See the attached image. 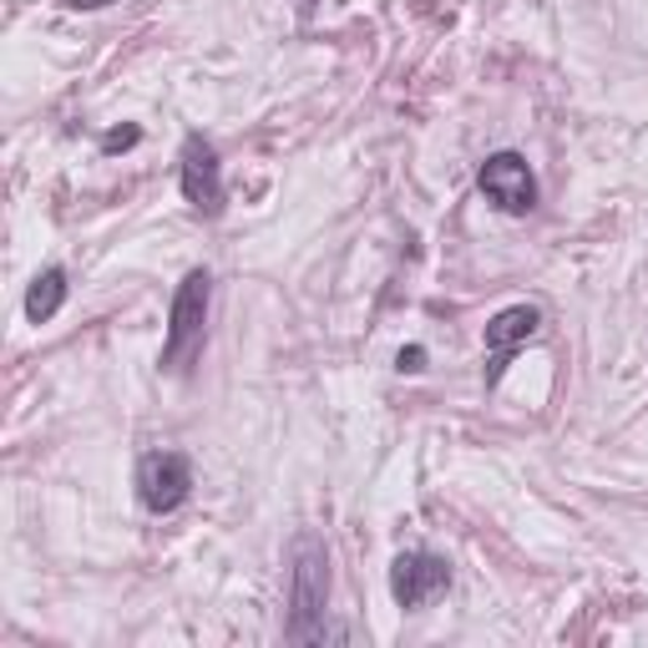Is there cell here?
<instances>
[{
  "label": "cell",
  "instance_id": "6da1fadb",
  "mask_svg": "<svg viewBox=\"0 0 648 648\" xmlns=\"http://www.w3.org/2000/svg\"><path fill=\"white\" fill-rule=\"evenodd\" d=\"M324 603H330V553L320 537L294 542V567H289V644H324V638H345V628L324 624Z\"/></svg>",
  "mask_w": 648,
  "mask_h": 648
},
{
  "label": "cell",
  "instance_id": "7a4b0ae2",
  "mask_svg": "<svg viewBox=\"0 0 648 648\" xmlns=\"http://www.w3.org/2000/svg\"><path fill=\"white\" fill-rule=\"evenodd\" d=\"M208 304H213V279H208V269H192V274L178 284V294H173L163 365H173V370H188V360L198 355V345H203Z\"/></svg>",
  "mask_w": 648,
  "mask_h": 648
},
{
  "label": "cell",
  "instance_id": "3957f363",
  "mask_svg": "<svg viewBox=\"0 0 648 648\" xmlns=\"http://www.w3.org/2000/svg\"><path fill=\"white\" fill-rule=\"evenodd\" d=\"M188 492H192V467L182 451H153V457H143V467H137V497H143L147 512H157V516L178 512L188 502Z\"/></svg>",
  "mask_w": 648,
  "mask_h": 648
},
{
  "label": "cell",
  "instance_id": "277c9868",
  "mask_svg": "<svg viewBox=\"0 0 648 648\" xmlns=\"http://www.w3.org/2000/svg\"><path fill=\"white\" fill-rule=\"evenodd\" d=\"M481 192H487V203H497L502 213H527L537 203V178H532L527 157L522 153H492L481 163Z\"/></svg>",
  "mask_w": 648,
  "mask_h": 648
},
{
  "label": "cell",
  "instance_id": "5b68a950",
  "mask_svg": "<svg viewBox=\"0 0 648 648\" xmlns=\"http://www.w3.org/2000/svg\"><path fill=\"white\" fill-rule=\"evenodd\" d=\"M182 198H188L192 208L203 218H218L223 213V168H218V153L208 137L192 133L188 143H182Z\"/></svg>",
  "mask_w": 648,
  "mask_h": 648
},
{
  "label": "cell",
  "instance_id": "8992f818",
  "mask_svg": "<svg viewBox=\"0 0 648 648\" xmlns=\"http://www.w3.org/2000/svg\"><path fill=\"white\" fill-rule=\"evenodd\" d=\"M446 583H451V567L431 553H400L390 567V593H396L400 608H426Z\"/></svg>",
  "mask_w": 648,
  "mask_h": 648
},
{
  "label": "cell",
  "instance_id": "52a82bcc",
  "mask_svg": "<svg viewBox=\"0 0 648 648\" xmlns=\"http://www.w3.org/2000/svg\"><path fill=\"white\" fill-rule=\"evenodd\" d=\"M537 324H542V314L532 310V304H512V310H502L492 324H487V349H492V370H487V380L502 375L506 355H512L522 339L537 335Z\"/></svg>",
  "mask_w": 648,
  "mask_h": 648
},
{
  "label": "cell",
  "instance_id": "ba28073f",
  "mask_svg": "<svg viewBox=\"0 0 648 648\" xmlns=\"http://www.w3.org/2000/svg\"><path fill=\"white\" fill-rule=\"evenodd\" d=\"M61 304H66V269H41L36 284L25 289V320L46 324Z\"/></svg>",
  "mask_w": 648,
  "mask_h": 648
},
{
  "label": "cell",
  "instance_id": "9c48e42d",
  "mask_svg": "<svg viewBox=\"0 0 648 648\" xmlns=\"http://www.w3.org/2000/svg\"><path fill=\"white\" fill-rule=\"evenodd\" d=\"M137 143H143V133H137V127H117V133L102 137V153H122V147H137Z\"/></svg>",
  "mask_w": 648,
  "mask_h": 648
},
{
  "label": "cell",
  "instance_id": "30bf717a",
  "mask_svg": "<svg viewBox=\"0 0 648 648\" xmlns=\"http://www.w3.org/2000/svg\"><path fill=\"white\" fill-rule=\"evenodd\" d=\"M400 370H426V349H420V345L400 349Z\"/></svg>",
  "mask_w": 648,
  "mask_h": 648
},
{
  "label": "cell",
  "instance_id": "8fae6325",
  "mask_svg": "<svg viewBox=\"0 0 648 648\" xmlns=\"http://www.w3.org/2000/svg\"><path fill=\"white\" fill-rule=\"evenodd\" d=\"M61 6H72V11H96V6H112V0H61Z\"/></svg>",
  "mask_w": 648,
  "mask_h": 648
}]
</instances>
